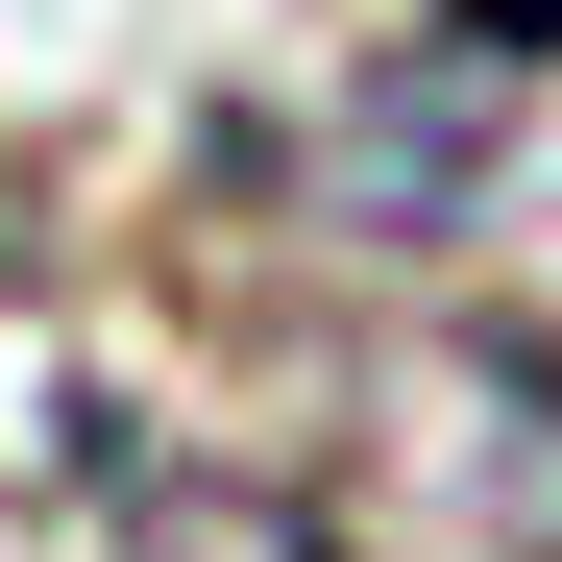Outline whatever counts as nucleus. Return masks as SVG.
I'll return each mask as SVG.
<instances>
[{"label":"nucleus","instance_id":"1","mask_svg":"<svg viewBox=\"0 0 562 562\" xmlns=\"http://www.w3.org/2000/svg\"><path fill=\"white\" fill-rule=\"evenodd\" d=\"M99 538H123V562H367L318 490H269V464H171V440H99Z\"/></svg>","mask_w":562,"mask_h":562},{"label":"nucleus","instance_id":"2","mask_svg":"<svg viewBox=\"0 0 562 562\" xmlns=\"http://www.w3.org/2000/svg\"><path fill=\"white\" fill-rule=\"evenodd\" d=\"M440 25H464V49H562V0H440Z\"/></svg>","mask_w":562,"mask_h":562}]
</instances>
